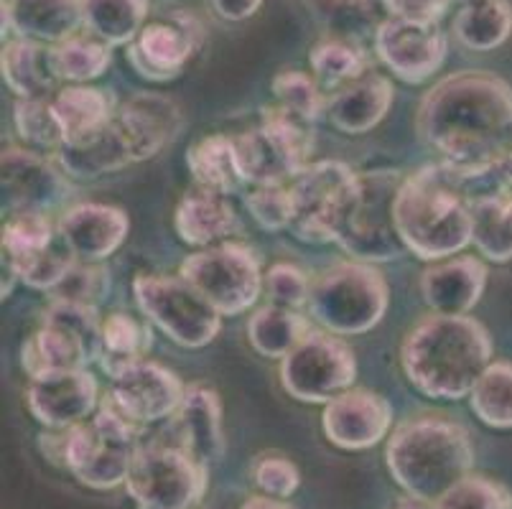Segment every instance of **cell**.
<instances>
[{
    "mask_svg": "<svg viewBox=\"0 0 512 509\" xmlns=\"http://www.w3.org/2000/svg\"><path fill=\"white\" fill-rule=\"evenodd\" d=\"M418 133L467 179L512 163V87L484 72L451 74L418 107Z\"/></svg>",
    "mask_w": 512,
    "mask_h": 509,
    "instance_id": "6da1fadb",
    "label": "cell"
},
{
    "mask_svg": "<svg viewBox=\"0 0 512 509\" xmlns=\"http://www.w3.org/2000/svg\"><path fill=\"white\" fill-rule=\"evenodd\" d=\"M400 362L426 398L462 400L492 364L490 334L472 316L434 314L413 326Z\"/></svg>",
    "mask_w": 512,
    "mask_h": 509,
    "instance_id": "7a4b0ae2",
    "label": "cell"
},
{
    "mask_svg": "<svg viewBox=\"0 0 512 509\" xmlns=\"http://www.w3.org/2000/svg\"><path fill=\"white\" fill-rule=\"evenodd\" d=\"M395 230L421 260H446L472 242L467 176L441 163L406 176L395 196Z\"/></svg>",
    "mask_w": 512,
    "mask_h": 509,
    "instance_id": "3957f363",
    "label": "cell"
},
{
    "mask_svg": "<svg viewBox=\"0 0 512 509\" xmlns=\"http://www.w3.org/2000/svg\"><path fill=\"white\" fill-rule=\"evenodd\" d=\"M388 469L408 497L439 502L472 474L474 446L467 428L446 418L400 423L388 441Z\"/></svg>",
    "mask_w": 512,
    "mask_h": 509,
    "instance_id": "277c9868",
    "label": "cell"
},
{
    "mask_svg": "<svg viewBox=\"0 0 512 509\" xmlns=\"http://www.w3.org/2000/svg\"><path fill=\"white\" fill-rule=\"evenodd\" d=\"M138 448L136 423L105 400L92 418L67 431L64 464L85 487L107 492L125 484Z\"/></svg>",
    "mask_w": 512,
    "mask_h": 509,
    "instance_id": "5b68a950",
    "label": "cell"
},
{
    "mask_svg": "<svg viewBox=\"0 0 512 509\" xmlns=\"http://www.w3.org/2000/svg\"><path fill=\"white\" fill-rule=\"evenodd\" d=\"M388 303V283L367 263L332 265L311 280L309 314L329 334H367L383 321Z\"/></svg>",
    "mask_w": 512,
    "mask_h": 509,
    "instance_id": "8992f818",
    "label": "cell"
},
{
    "mask_svg": "<svg viewBox=\"0 0 512 509\" xmlns=\"http://www.w3.org/2000/svg\"><path fill=\"white\" fill-rule=\"evenodd\" d=\"M403 176L398 171L357 174L355 189L337 227V242L360 263H385L406 250L395 230V196Z\"/></svg>",
    "mask_w": 512,
    "mask_h": 509,
    "instance_id": "52a82bcc",
    "label": "cell"
},
{
    "mask_svg": "<svg viewBox=\"0 0 512 509\" xmlns=\"http://www.w3.org/2000/svg\"><path fill=\"white\" fill-rule=\"evenodd\" d=\"M235 148L245 184H283L309 166L314 123L293 115L286 107L271 105L263 110V123L258 128L235 138Z\"/></svg>",
    "mask_w": 512,
    "mask_h": 509,
    "instance_id": "ba28073f",
    "label": "cell"
},
{
    "mask_svg": "<svg viewBox=\"0 0 512 509\" xmlns=\"http://www.w3.org/2000/svg\"><path fill=\"white\" fill-rule=\"evenodd\" d=\"M207 482V466L176 443H141L125 489L136 509H194L204 499Z\"/></svg>",
    "mask_w": 512,
    "mask_h": 509,
    "instance_id": "9c48e42d",
    "label": "cell"
},
{
    "mask_svg": "<svg viewBox=\"0 0 512 509\" xmlns=\"http://www.w3.org/2000/svg\"><path fill=\"white\" fill-rule=\"evenodd\" d=\"M102 354V321L97 308L54 298L44 324L23 349V367L31 377L49 370H87Z\"/></svg>",
    "mask_w": 512,
    "mask_h": 509,
    "instance_id": "30bf717a",
    "label": "cell"
},
{
    "mask_svg": "<svg viewBox=\"0 0 512 509\" xmlns=\"http://www.w3.org/2000/svg\"><path fill=\"white\" fill-rule=\"evenodd\" d=\"M133 293L143 316L181 347H207L220 334L222 314L181 275H138Z\"/></svg>",
    "mask_w": 512,
    "mask_h": 509,
    "instance_id": "8fae6325",
    "label": "cell"
},
{
    "mask_svg": "<svg viewBox=\"0 0 512 509\" xmlns=\"http://www.w3.org/2000/svg\"><path fill=\"white\" fill-rule=\"evenodd\" d=\"M355 380V352L337 334L309 331L281 362L283 390L301 403H332Z\"/></svg>",
    "mask_w": 512,
    "mask_h": 509,
    "instance_id": "7c38bea8",
    "label": "cell"
},
{
    "mask_svg": "<svg viewBox=\"0 0 512 509\" xmlns=\"http://www.w3.org/2000/svg\"><path fill=\"white\" fill-rule=\"evenodd\" d=\"M181 278L197 288L222 316L245 314L260 296L263 273L255 252L240 242H222L217 247L189 255L181 263Z\"/></svg>",
    "mask_w": 512,
    "mask_h": 509,
    "instance_id": "4fadbf2b",
    "label": "cell"
},
{
    "mask_svg": "<svg viewBox=\"0 0 512 509\" xmlns=\"http://www.w3.org/2000/svg\"><path fill=\"white\" fill-rule=\"evenodd\" d=\"M355 181V171L339 161L309 163L291 184L293 235L309 245L334 242Z\"/></svg>",
    "mask_w": 512,
    "mask_h": 509,
    "instance_id": "5bb4252c",
    "label": "cell"
},
{
    "mask_svg": "<svg viewBox=\"0 0 512 509\" xmlns=\"http://www.w3.org/2000/svg\"><path fill=\"white\" fill-rule=\"evenodd\" d=\"M202 44V26L189 11H169L143 26L130 44L128 59L141 77L169 82L179 77L184 64Z\"/></svg>",
    "mask_w": 512,
    "mask_h": 509,
    "instance_id": "9a60e30c",
    "label": "cell"
},
{
    "mask_svg": "<svg viewBox=\"0 0 512 509\" xmlns=\"http://www.w3.org/2000/svg\"><path fill=\"white\" fill-rule=\"evenodd\" d=\"M446 46L449 44L439 23L388 18L375 31V51L380 62L408 84H421L434 77L446 59Z\"/></svg>",
    "mask_w": 512,
    "mask_h": 509,
    "instance_id": "2e32d148",
    "label": "cell"
},
{
    "mask_svg": "<svg viewBox=\"0 0 512 509\" xmlns=\"http://www.w3.org/2000/svg\"><path fill=\"white\" fill-rule=\"evenodd\" d=\"M186 387L164 364L133 362L113 377L110 400L136 426L158 423L179 410Z\"/></svg>",
    "mask_w": 512,
    "mask_h": 509,
    "instance_id": "e0dca14e",
    "label": "cell"
},
{
    "mask_svg": "<svg viewBox=\"0 0 512 509\" xmlns=\"http://www.w3.org/2000/svg\"><path fill=\"white\" fill-rule=\"evenodd\" d=\"M26 403L41 426L69 431L95 413L97 380L87 370L41 372L31 377Z\"/></svg>",
    "mask_w": 512,
    "mask_h": 509,
    "instance_id": "ac0fdd59",
    "label": "cell"
},
{
    "mask_svg": "<svg viewBox=\"0 0 512 509\" xmlns=\"http://www.w3.org/2000/svg\"><path fill=\"white\" fill-rule=\"evenodd\" d=\"M321 426L334 446L344 451H365L377 446L393 426V408L370 390H347L327 403Z\"/></svg>",
    "mask_w": 512,
    "mask_h": 509,
    "instance_id": "d6986e66",
    "label": "cell"
},
{
    "mask_svg": "<svg viewBox=\"0 0 512 509\" xmlns=\"http://www.w3.org/2000/svg\"><path fill=\"white\" fill-rule=\"evenodd\" d=\"M128 214L107 204H77L57 224V235L79 263H100L125 242Z\"/></svg>",
    "mask_w": 512,
    "mask_h": 509,
    "instance_id": "ffe728a7",
    "label": "cell"
},
{
    "mask_svg": "<svg viewBox=\"0 0 512 509\" xmlns=\"http://www.w3.org/2000/svg\"><path fill=\"white\" fill-rule=\"evenodd\" d=\"M3 194L13 212H49L67 196V181L39 153L8 148L3 153Z\"/></svg>",
    "mask_w": 512,
    "mask_h": 509,
    "instance_id": "44dd1931",
    "label": "cell"
},
{
    "mask_svg": "<svg viewBox=\"0 0 512 509\" xmlns=\"http://www.w3.org/2000/svg\"><path fill=\"white\" fill-rule=\"evenodd\" d=\"M115 123L128 140L133 161H146L169 146L179 135L184 120L179 105L171 97L141 92L120 105V110L115 112Z\"/></svg>",
    "mask_w": 512,
    "mask_h": 509,
    "instance_id": "7402d4cb",
    "label": "cell"
},
{
    "mask_svg": "<svg viewBox=\"0 0 512 509\" xmlns=\"http://www.w3.org/2000/svg\"><path fill=\"white\" fill-rule=\"evenodd\" d=\"M176 446L209 469L225 454L220 395L207 385L186 387L179 410L174 413Z\"/></svg>",
    "mask_w": 512,
    "mask_h": 509,
    "instance_id": "603a6c76",
    "label": "cell"
},
{
    "mask_svg": "<svg viewBox=\"0 0 512 509\" xmlns=\"http://www.w3.org/2000/svg\"><path fill=\"white\" fill-rule=\"evenodd\" d=\"M487 268L477 258H451L428 268L421 278L426 306L441 316H467L482 298Z\"/></svg>",
    "mask_w": 512,
    "mask_h": 509,
    "instance_id": "cb8c5ba5",
    "label": "cell"
},
{
    "mask_svg": "<svg viewBox=\"0 0 512 509\" xmlns=\"http://www.w3.org/2000/svg\"><path fill=\"white\" fill-rule=\"evenodd\" d=\"M393 82L383 74H365L327 102V115L337 130L347 135H362L375 128L393 105Z\"/></svg>",
    "mask_w": 512,
    "mask_h": 509,
    "instance_id": "d4e9b609",
    "label": "cell"
},
{
    "mask_svg": "<svg viewBox=\"0 0 512 509\" xmlns=\"http://www.w3.org/2000/svg\"><path fill=\"white\" fill-rule=\"evenodd\" d=\"M82 26L79 0H8L3 3V31L11 28L18 39L59 44Z\"/></svg>",
    "mask_w": 512,
    "mask_h": 509,
    "instance_id": "484cf974",
    "label": "cell"
},
{
    "mask_svg": "<svg viewBox=\"0 0 512 509\" xmlns=\"http://www.w3.org/2000/svg\"><path fill=\"white\" fill-rule=\"evenodd\" d=\"M57 161L64 174L77 176V179H97V176L113 174L136 163L115 118L87 138L64 143L57 151Z\"/></svg>",
    "mask_w": 512,
    "mask_h": 509,
    "instance_id": "4316f807",
    "label": "cell"
},
{
    "mask_svg": "<svg viewBox=\"0 0 512 509\" xmlns=\"http://www.w3.org/2000/svg\"><path fill=\"white\" fill-rule=\"evenodd\" d=\"M174 224L186 245L212 247L214 242H225L237 230V214L227 196L197 189L179 202Z\"/></svg>",
    "mask_w": 512,
    "mask_h": 509,
    "instance_id": "83f0119b",
    "label": "cell"
},
{
    "mask_svg": "<svg viewBox=\"0 0 512 509\" xmlns=\"http://www.w3.org/2000/svg\"><path fill=\"white\" fill-rule=\"evenodd\" d=\"M82 26L110 46L133 44L148 23V0H79Z\"/></svg>",
    "mask_w": 512,
    "mask_h": 509,
    "instance_id": "f1b7e54d",
    "label": "cell"
},
{
    "mask_svg": "<svg viewBox=\"0 0 512 509\" xmlns=\"http://www.w3.org/2000/svg\"><path fill=\"white\" fill-rule=\"evenodd\" d=\"M3 79L16 92L18 100L29 97H49L54 84L59 82L54 69H51V56L44 44L31 39H16L3 49Z\"/></svg>",
    "mask_w": 512,
    "mask_h": 509,
    "instance_id": "f546056e",
    "label": "cell"
},
{
    "mask_svg": "<svg viewBox=\"0 0 512 509\" xmlns=\"http://www.w3.org/2000/svg\"><path fill=\"white\" fill-rule=\"evenodd\" d=\"M186 163L199 189L230 196L245 184L237 166L235 138H227V135H207L194 143L186 153Z\"/></svg>",
    "mask_w": 512,
    "mask_h": 509,
    "instance_id": "4dcf8cb0",
    "label": "cell"
},
{
    "mask_svg": "<svg viewBox=\"0 0 512 509\" xmlns=\"http://www.w3.org/2000/svg\"><path fill=\"white\" fill-rule=\"evenodd\" d=\"M51 105L62 123L64 143L87 138L115 118L110 95L97 87H87V84H74V87L57 92L51 97Z\"/></svg>",
    "mask_w": 512,
    "mask_h": 509,
    "instance_id": "1f68e13d",
    "label": "cell"
},
{
    "mask_svg": "<svg viewBox=\"0 0 512 509\" xmlns=\"http://www.w3.org/2000/svg\"><path fill=\"white\" fill-rule=\"evenodd\" d=\"M456 39L472 51H492L512 34L510 0H467L454 21Z\"/></svg>",
    "mask_w": 512,
    "mask_h": 509,
    "instance_id": "d6a6232c",
    "label": "cell"
},
{
    "mask_svg": "<svg viewBox=\"0 0 512 509\" xmlns=\"http://www.w3.org/2000/svg\"><path fill=\"white\" fill-rule=\"evenodd\" d=\"M472 242L492 263L512 260V194L472 199Z\"/></svg>",
    "mask_w": 512,
    "mask_h": 509,
    "instance_id": "836d02e7",
    "label": "cell"
},
{
    "mask_svg": "<svg viewBox=\"0 0 512 509\" xmlns=\"http://www.w3.org/2000/svg\"><path fill=\"white\" fill-rule=\"evenodd\" d=\"M309 321L291 308L263 306L248 321V339L258 354L268 359H283L309 334Z\"/></svg>",
    "mask_w": 512,
    "mask_h": 509,
    "instance_id": "e575fe53",
    "label": "cell"
},
{
    "mask_svg": "<svg viewBox=\"0 0 512 509\" xmlns=\"http://www.w3.org/2000/svg\"><path fill=\"white\" fill-rule=\"evenodd\" d=\"M148 349H151V329L146 321L123 311H115L102 321L100 364L110 377L125 370L128 364L141 362Z\"/></svg>",
    "mask_w": 512,
    "mask_h": 509,
    "instance_id": "d590c367",
    "label": "cell"
},
{
    "mask_svg": "<svg viewBox=\"0 0 512 509\" xmlns=\"http://www.w3.org/2000/svg\"><path fill=\"white\" fill-rule=\"evenodd\" d=\"M51 69L57 74L59 82H77L87 84L90 79H97L110 62H113V51L110 44L92 34H74L69 39L59 41L49 49Z\"/></svg>",
    "mask_w": 512,
    "mask_h": 509,
    "instance_id": "8d00e7d4",
    "label": "cell"
},
{
    "mask_svg": "<svg viewBox=\"0 0 512 509\" xmlns=\"http://www.w3.org/2000/svg\"><path fill=\"white\" fill-rule=\"evenodd\" d=\"M311 72L314 79L324 87H339L365 77L367 54L357 39H344V36H332L324 39L311 49L309 54Z\"/></svg>",
    "mask_w": 512,
    "mask_h": 509,
    "instance_id": "74e56055",
    "label": "cell"
},
{
    "mask_svg": "<svg viewBox=\"0 0 512 509\" xmlns=\"http://www.w3.org/2000/svg\"><path fill=\"white\" fill-rule=\"evenodd\" d=\"M469 403L484 426L512 428V364L492 362L469 392Z\"/></svg>",
    "mask_w": 512,
    "mask_h": 509,
    "instance_id": "f35d334b",
    "label": "cell"
},
{
    "mask_svg": "<svg viewBox=\"0 0 512 509\" xmlns=\"http://www.w3.org/2000/svg\"><path fill=\"white\" fill-rule=\"evenodd\" d=\"M54 245V224L44 212H13L3 224V260L18 265Z\"/></svg>",
    "mask_w": 512,
    "mask_h": 509,
    "instance_id": "ab89813d",
    "label": "cell"
},
{
    "mask_svg": "<svg viewBox=\"0 0 512 509\" xmlns=\"http://www.w3.org/2000/svg\"><path fill=\"white\" fill-rule=\"evenodd\" d=\"M16 130L31 148L39 151H59L64 146V130L59 123L54 105L49 97H29V100H18L16 112Z\"/></svg>",
    "mask_w": 512,
    "mask_h": 509,
    "instance_id": "60d3db41",
    "label": "cell"
},
{
    "mask_svg": "<svg viewBox=\"0 0 512 509\" xmlns=\"http://www.w3.org/2000/svg\"><path fill=\"white\" fill-rule=\"evenodd\" d=\"M273 95H276V105L286 107L288 112L299 115V118L316 123L321 112L327 110L324 105V97L319 92V84L316 79H311L309 74L296 72V69H283L273 77Z\"/></svg>",
    "mask_w": 512,
    "mask_h": 509,
    "instance_id": "b9f144b4",
    "label": "cell"
},
{
    "mask_svg": "<svg viewBox=\"0 0 512 509\" xmlns=\"http://www.w3.org/2000/svg\"><path fill=\"white\" fill-rule=\"evenodd\" d=\"M74 263H77V258H74L72 250L62 242V245H51L46 250L36 252V255L21 260L13 268H16L18 278L29 288H36V291H54L67 278Z\"/></svg>",
    "mask_w": 512,
    "mask_h": 509,
    "instance_id": "7bdbcfd3",
    "label": "cell"
},
{
    "mask_svg": "<svg viewBox=\"0 0 512 509\" xmlns=\"http://www.w3.org/2000/svg\"><path fill=\"white\" fill-rule=\"evenodd\" d=\"M439 509H512L510 489L495 479L469 474L436 502Z\"/></svg>",
    "mask_w": 512,
    "mask_h": 509,
    "instance_id": "ee69618b",
    "label": "cell"
},
{
    "mask_svg": "<svg viewBox=\"0 0 512 509\" xmlns=\"http://www.w3.org/2000/svg\"><path fill=\"white\" fill-rule=\"evenodd\" d=\"M245 207L263 230H291L293 194L283 184L255 186V191H250L248 199H245Z\"/></svg>",
    "mask_w": 512,
    "mask_h": 509,
    "instance_id": "f6af8a7d",
    "label": "cell"
},
{
    "mask_svg": "<svg viewBox=\"0 0 512 509\" xmlns=\"http://www.w3.org/2000/svg\"><path fill=\"white\" fill-rule=\"evenodd\" d=\"M107 288H110V273L102 265L74 263L67 278L54 288V298L97 308V301L105 296Z\"/></svg>",
    "mask_w": 512,
    "mask_h": 509,
    "instance_id": "bcb514c9",
    "label": "cell"
},
{
    "mask_svg": "<svg viewBox=\"0 0 512 509\" xmlns=\"http://www.w3.org/2000/svg\"><path fill=\"white\" fill-rule=\"evenodd\" d=\"M265 293L271 296L273 306L299 311L301 306H309L311 280L299 265L276 263L265 273Z\"/></svg>",
    "mask_w": 512,
    "mask_h": 509,
    "instance_id": "7dc6e473",
    "label": "cell"
},
{
    "mask_svg": "<svg viewBox=\"0 0 512 509\" xmlns=\"http://www.w3.org/2000/svg\"><path fill=\"white\" fill-rule=\"evenodd\" d=\"M253 476L255 484L263 489L268 497H278V499H288L291 494H296L301 484V474L296 469L291 459L278 454H265L255 461L253 466Z\"/></svg>",
    "mask_w": 512,
    "mask_h": 509,
    "instance_id": "c3c4849f",
    "label": "cell"
},
{
    "mask_svg": "<svg viewBox=\"0 0 512 509\" xmlns=\"http://www.w3.org/2000/svg\"><path fill=\"white\" fill-rule=\"evenodd\" d=\"M454 0H383L393 18L416 23H439Z\"/></svg>",
    "mask_w": 512,
    "mask_h": 509,
    "instance_id": "681fc988",
    "label": "cell"
},
{
    "mask_svg": "<svg viewBox=\"0 0 512 509\" xmlns=\"http://www.w3.org/2000/svg\"><path fill=\"white\" fill-rule=\"evenodd\" d=\"M209 6L225 21H248L260 11L263 0H209Z\"/></svg>",
    "mask_w": 512,
    "mask_h": 509,
    "instance_id": "f907efd6",
    "label": "cell"
},
{
    "mask_svg": "<svg viewBox=\"0 0 512 509\" xmlns=\"http://www.w3.org/2000/svg\"><path fill=\"white\" fill-rule=\"evenodd\" d=\"M240 509H293V507L288 502H283V499L268 497V494H265V497H250Z\"/></svg>",
    "mask_w": 512,
    "mask_h": 509,
    "instance_id": "816d5d0a",
    "label": "cell"
},
{
    "mask_svg": "<svg viewBox=\"0 0 512 509\" xmlns=\"http://www.w3.org/2000/svg\"><path fill=\"white\" fill-rule=\"evenodd\" d=\"M395 509H439L436 502H426V499H416V497H408L398 504Z\"/></svg>",
    "mask_w": 512,
    "mask_h": 509,
    "instance_id": "f5cc1de1",
    "label": "cell"
},
{
    "mask_svg": "<svg viewBox=\"0 0 512 509\" xmlns=\"http://www.w3.org/2000/svg\"><path fill=\"white\" fill-rule=\"evenodd\" d=\"M304 3H306V6H309V8H314V11L324 13L329 6H332L334 0H304Z\"/></svg>",
    "mask_w": 512,
    "mask_h": 509,
    "instance_id": "db71d44e",
    "label": "cell"
},
{
    "mask_svg": "<svg viewBox=\"0 0 512 509\" xmlns=\"http://www.w3.org/2000/svg\"><path fill=\"white\" fill-rule=\"evenodd\" d=\"M464 3H467V0H464Z\"/></svg>",
    "mask_w": 512,
    "mask_h": 509,
    "instance_id": "11a10c76",
    "label": "cell"
}]
</instances>
